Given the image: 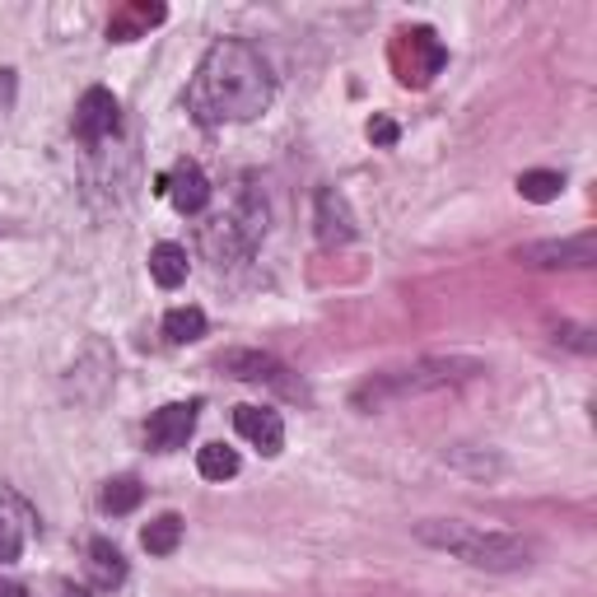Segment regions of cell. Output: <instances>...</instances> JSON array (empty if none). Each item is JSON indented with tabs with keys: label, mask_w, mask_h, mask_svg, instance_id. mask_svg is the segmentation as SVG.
I'll return each mask as SVG.
<instances>
[{
	"label": "cell",
	"mask_w": 597,
	"mask_h": 597,
	"mask_svg": "<svg viewBox=\"0 0 597 597\" xmlns=\"http://www.w3.org/2000/svg\"><path fill=\"white\" fill-rule=\"evenodd\" d=\"M150 276L160 290H178L187 280V247H178V243L150 247Z\"/></svg>",
	"instance_id": "7c38bea8"
},
{
	"label": "cell",
	"mask_w": 597,
	"mask_h": 597,
	"mask_svg": "<svg viewBox=\"0 0 597 597\" xmlns=\"http://www.w3.org/2000/svg\"><path fill=\"white\" fill-rule=\"evenodd\" d=\"M178 542H182V518L178 513L154 518V523L140 532V546H145L150 556H173V551H178Z\"/></svg>",
	"instance_id": "4fadbf2b"
},
{
	"label": "cell",
	"mask_w": 597,
	"mask_h": 597,
	"mask_svg": "<svg viewBox=\"0 0 597 597\" xmlns=\"http://www.w3.org/2000/svg\"><path fill=\"white\" fill-rule=\"evenodd\" d=\"M560 341H570V345H574V351H584V355H593V341H588V332H584V327H564V332H560Z\"/></svg>",
	"instance_id": "44dd1931"
},
{
	"label": "cell",
	"mask_w": 597,
	"mask_h": 597,
	"mask_svg": "<svg viewBox=\"0 0 597 597\" xmlns=\"http://www.w3.org/2000/svg\"><path fill=\"white\" fill-rule=\"evenodd\" d=\"M164 336L173 345L201 341V336H206V313H201V308H173V313H164Z\"/></svg>",
	"instance_id": "9a60e30c"
},
{
	"label": "cell",
	"mask_w": 597,
	"mask_h": 597,
	"mask_svg": "<svg viewBox=\"0 0 597 597\" xmlns=\"http://www.w3.org/2000/svg\"><path fill=\"white\" fill-rule=\"evenodd\" d=\"M397 122H388V117H373L369 122V140H373V145H397Z\"/></svg>",
	"instance_id": "ffe728a7"
},
{
	"label": "cell",
	"mask_w": 597,
	"mask_h": 597,
	"mask_svg": "<svg viewBox=\"0 0 597 597\" xmlns=\"http://www.w3.org/2000/svg\"><path fill=\"white\" fill-rule=\"evenodd\" d=\"M518 192H523V201L546 206V201H556L564 192V178L551 173V168H528V173H518Z\"/></svg>",
	"instance_id": "5bb4252c"
},
{
	"label": "cell",
	"mask_w": 597,
	"mask_h": 597,
	"mask_svg": "<svg viewBox=\"0 0 597 597\" xmlns=\"http://www.w3.org/2000/svg\"><path fill=\"white\" fill-rule=\"evenodd\" d=\"M0 597H24V588H20V584H5V579H0Z\"/></svg>",
	"instance_id": "603a6c76"
},
{
	"label": "cell",
	"mask_w": 597,
	"mask_h": 597,
	"mask_svg": "<svg viewBox=\"0 0 597 597\" xmlns=\"http://www.w3.org/2000/svg\"><path fill=\"white\" fill-rule=\"evenodd\" d=\"M10 99H14V71H0V103L10 107Z\"/></svg>",
	"instance_id": "7402d4cb"
},
{
	"label": "cell",
	"mask_w": 597,
	"mask_h": 597,
	"mask_svg": "<svg viewBox=\"0 0 597 597\" xmlns=\"http://www.w3.org/2000/svg\"><path fill=\"white\" fill-rule=\"evenodd\" d=\"M20 551H24V518L14 513L10 499H0V564L20 560Z\"/></svg>",
	"instance_id": "e0dca14e"
},
{
	"label": "cell",
	"mask_w": 597,
	"mask_h": 597,
	"mask_svg": "<svg viewBox=\"0 0 597 597\" xmlns=\"http://www.w3.org/2000/svg\"><path fill=\"white\" fill-rule=\"evenodd\" d=\"M154 192H164L182 215H201V211L211 206V182H206V173H201L196 164H187V160L173 168V173H164V178L154 182Z\"/></svg>",
	"instance_id": "52a82bcc"
},
{
	"label": "cell",
	"mask_w": 597,
	"mask_h": 597,
	"mask_svg": "<svg viewBox=\"0 0 597 597\" xmlns=\"http://www.w3.org/2000/svg\"><path fill=\"white\" fill-rule=\"evenodd\" d=\"M160 20H164V5H140L127 20H117L107 34H113V42H131V24H160Z\"/></svg>",
	"instance_id": "d6986e66"
},
{
	"label": "cell",
	"mask_w": 597,
	"mask_h": 597,
	"mask_svg": "<svg viewBox=\"0 0 597 597\" xmlns=\"http://www.w3.org/2000/svg\"><path fill=\"white\" fill-rule=\"evenodd\" d=\"M140 499H145V485H140L136 477H117V481H107V491H103V509L107 513H131Z\"/></svg>",
	"instance_id": "ac0fdd59"
},
{
	"label": "cell",
	"mask_w": 597,
	"mask_h": 597,
	"mask_svg": "<svg viewBox=\"0 0 597 597\" xmlns=\"http://www.w3.org/2000/svg\"><path fill=\"white\" fill-rule=\"evenodd\" d=\"M513 257L528 262V266H542V271H560V266H570V271H584V266L597 262V239H593V233H579V239L523 243Z\"/></svg>",
	"instance_id": "5b68a950"
},
{
	"label": "cell",
	"mask_w": 597,
	"mask_h": 597,
	"mask_svg": "<svg viewBox=\"0 0 597 597\" xmlns=\"http://www.w3.org/2000/svg\"><path fill=\"white\" fill-rule=\"evenodd\" d=\"M219 369H225L229 379H239V383H266V388L285 392V397H304V383H298L276 355H262V351H225V355H219Z\"/></svg>",
	"instance_id": "277c9868"
},
{
	"label": "cell",
	"mask_w": 597,
	"mask_h": 597,
	"mask_svg": "<svg viewBox=\"0 0 597 597\" xmlns=\"http://www.w3.org/2000/svg\"><path fill=\"white\" fill-rule=\"evenodd\" d=\"M89 574H93V588H103V593L127 584V560H122V551L107 537L89 542Z\"/></svg>",
	"instance_id": "8fae6325"
},
{
	"label": "cell",
	"mask_w": 597,
	"mask_h": 597,
	"mask_svg": "<svg viewBox=\"0 0 597 597\" xmlns=\"http://www.w3.org/2000/svg\"><path fill=\"white\" fill-rule=\"evenodd\" d=\"M117 122H122V107H117V99L107 89H85V99H80V107H75V136L80 140H107L117 131Z\"/></svg>",
	"instance_id": "9c48e42d"
},
{
	"label": "cell",
	"mask_w": 597,
	"mask_h": 597,
	"mask_svg": "<svg viewBox=\"0 0 597 597\" xmlns=\"http://www.w3.org/2000/svg\"><path fill=\"white\" fill-rule=\"evenodd\" d=\"M416 537L444 551L453 560L471 564V570H491V574H509L523 570L537 556V546L518 532H499V528H477V523H458V518H430L416 528Z\"/></svg>",
	"instance_id": "7a4b0ae2"
},
{
	"label": "cell",
	"mask_w": 597,
	"mask_h": 597,
	"mask_svg": "<svg viewBox=\"0 0 597 597\" xmlns=\"http://www.w3.org/2000/svg\"><path fill=\"white\" fill-rule=\"evenodd\" d=\"M233 430L253 448H262L266 458H276V453L285 448V420L276 411H266V406H239V411H233Z\"/></svg>",
	"instance_id": "30bf717a"
},
{
	"label": "cell",
	"mask_w": 597,
	"mask_h": 597,
	"mask_svg": "<svg viewBox=\"0 0 597 597\" xmlns=\"http://www.w3.org/2000/svg\"><path fill=\"white\" fill-rule=\"evenodd\" d=\"M239 467H243L239 453L225 448V444H206V448L196 453V471L206 481H229V477H239Z\"/></svg>",
	"instance_id": "2e32d148"
},
{
	"label": "cell",
	"mask_w": 597,
	"mask_h": 597,
	"mask_svg": "<svg viewBox=\"0 0 597 597\" xmlns=\"http://www.w3.org/2000/svg\"><path fill=\"white\" fill-rule=\"evenodd\" d=\"M313 219H318V239L327 247H341V243H351L359 233L351 201H345L336 187H322V192H318V201H313Z\"/></svg>",
	"instance_id": "ba28073f"
},
{
	"label": "cell",
	"mask_w": 597,
	"mask_h": 597,
	"mask_svg": "<svg viewBox=\"0 0 597 597\" xmlns=\"http://www.w3.org/2000/svg\"><path fill=\"white\" fill-rule=\"evenodd\" d=\"M192 430H196V402H168L150 416L145 439L154 453H178L192 439Z\"/></svg>",
	"instance_id": "8992f818"
},
{
	"label": "cell",
	"mask_w": 597,
	"mask_h": 597,
	"mask_svg": "<svg viewBox=\"0 0 597 597\" xmlns=\"http://www.w3.org/2000/svg\"><path fill=\"white\" fill-rule=\"evenodd\" d=\"M61 597H89L85 588H66V593H61Z\"/></svg>",
	"instance_id": "cb8c5ba5"
},
{
	"label": "cell",
	"mask_w": 597,
	"mask_h": 597,
	"mask_svg": "<svg viewBox=\"0 0 597 597\" xmlns=\"http://www.w3.org/2000/svg\"><path fill=\"white\" fill-rule=\"evenodd\" d=\"M276 99V75L266 56L243 38H219L187 85V107L201 127L219 122H253Z\"/></svg>",
	"instance_id": "6da1fadb"
},
{
	"label": "cell",
	"mask_w": 597,
	"mask_h": 597,
	"mask_svg": "<svg viewBox=\"0 0 597 597\" xmlns=\"http://www.w3.org/2000/svg\"><path fill=\"white\" fill-rule=\"evenodd\" d=\"M485 365L481 359H467V355H439V359H420L411 369H388V373H373L355 388V411H383L392 402H406V397H420V392H439V388H458L481 379Z\"/></svg>",
	"instance_id": "3957f363"
}]
</instances>
